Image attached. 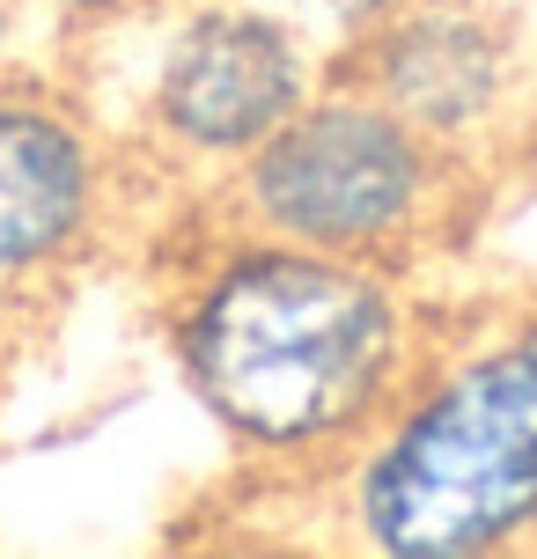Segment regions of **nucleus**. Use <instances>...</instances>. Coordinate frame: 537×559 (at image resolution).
Here are the masks:
<instances>
[{"instance_id":"423d86ee","label":"nucleus","mask_w":537,"mask_h":559,"mask_svg":"<svg viewBox=\"0 0 537 559\" xmlns=\"http://www.w3.org/2000/svg\"><path fill=\"white\" fill-rule=\"evenodd\" d=\"M96 222V147L67 111L0 96V280L67 258Z\"/></svg>"},{"instance_id":"6e6552de","label":"nucleus","mask_w":537,"mask_h":559,"mask_svg":"<svg viewBox=\"0 0 537 559\" xmlns=\"http://www.w3.org/2000/svg\"><path fill=\"white\" fill-rule=\"evenodd\" d=\"M0 45H8V8H0Z\"/></svg>"},{"instance_id":"7ed1b4c3","label":"nucleus","mask_w":537,"mask_h":559,"mask_svg":"<svg viewBox=\"0 0 537 559\" xmlns=\"http://www.w3.org/2000/svg\"><path fill=\"white\" fill-rule=\"evenodd\" d=\"M450 192L456 147L405 126L361 82L310 88L302 111L236 163V199L251 214V236L375 258V265H405L420 251L450 214Z\"/></svg>"},{"instance_id":"0eeeda50","label":"nucleus","mask_w":537,"mask_h":559,"mask_svg":"<svg viewBox=\"0 0 537 559\" xmlns=\"http://www.w3.org/2000/svg\"><path fill=\"white\" fill-rule=\"evenodd\" d=\"M59 8H82V15H118V8H147V0H59Z\"/></svg>"},{"instance_id":"39448f33","label":"nucleus","mask_w":537,"mask_h":559,"mask_svg":"<svg viewBox=\"0 0 537 559\" xmlns=\"http://www.w3.org/2000/svg\"><path fill=\"white\" fill-rule=\"evenodd\" d=\"M354 82L375 88L427 140L464 147L509 96V37L464 0H405L375 15Z\"/></svg>"},{"instance_id":"20e7f679","label":"nucleus","mask_w":537,"mask_h":559,"mask_svg":"<svg viewBox=\"0 0 537 559\" xmlns=\"http://www.w3.org/2000/svg\"><path fill=\"white\" fill-rule=\"evenodd\" d=\"M317 88L310 45L265 8H206L170 37L155 74V118L184 155L243 163Z\"/></svg>"},{"instance_id":"f257e3e1","label":"nucleus","mask_w":537,"mask_h":559,"mask_svg":"<svg viewBox=\"0 0 537 559\" xmlns=\"http://www.w3.org/2000/svg\"><path fill=\"white\" fill-rule=\"evenodd\" d=\"M177 354L192 397L243 449L346 464L427 346L397 265L251 236L192 287Z\"/></svg>"},{"instance_id":"f03ea898","label":"nucleus","mask_w":537,"mask_h":559,"mask_svg":"<svg viewBox=\"0 0 537 559\" xmlns=\"http://www.w3.org/2000/svg\"><path fill=\"white\" fill-rule=\"evenodd\" d=\"M346 472V537L383 559L537 545V309L420 354Z\"/></svg>"}]
</instances>
